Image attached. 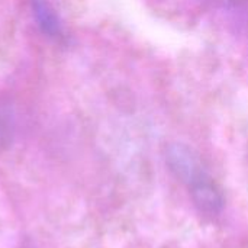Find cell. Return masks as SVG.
Returning a JSON list of instances; mask_svg holds the SVG:
<instances>
[{"label":"cell","mask_w":248,"mask_h":248,"mask_svg":"<svg viewBox=\"0 0 248 248\" xmlns=\"http://www.w3.org/2000/svg\"><path fill=\"white\" fill-rule=\"evenodd\" d=\"M167 160L173 171L187 185L196 205L201 211L208 214H217L222 208V195L205 170L201 160L185 145H171L167 151Z\"/></svg>","instance_id":"cell-1"},{"label":"cell","mask_w":248,"mask_h":248,"mask_svg":"<svg viewBox=\"0 0 248 248\" xmlns=\"http://www.w3.org/2000/svg\"><path fill=\"white\" fill-rule=\"evenodd\" d=\"M231 20L248 32V0H221Z\"/></svg>","instance_id":"cell-2"},{"label":"cell","mask_w":248,"mask_h":248,"mask_svg":"<svg viewBox=\"0 0 248 248\" xmlns=\"http://www.w3.org/2000/svg\"><path fill=\"white\" fill-rule=\"evenodd\" d=\"M33 9H35V13L38 16V20L42 25L44 31H46L48 33H52V35L60 32V23L57 22L55 15L52 13V10L44 0H33Z\"/></svg>","instance_id":"cell-3"},{"label":"cell","mask_w":248,"mask_h":248,"mask_svg":"<svg viewBox=\"0 0 248 248\" xmlns=\"http://www.w3.org/2000/svg\"><path fill=\"white\" fill-rule=\"evenodd\" d=\"M13 118L9 109L0 106V153L6 150L13 137Z\"/></svg>","instance_id":"cell-4"}]
</instances>
